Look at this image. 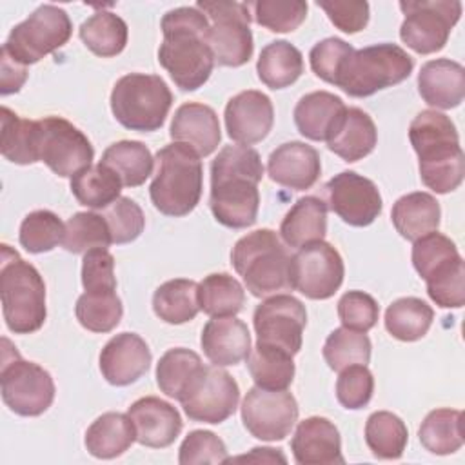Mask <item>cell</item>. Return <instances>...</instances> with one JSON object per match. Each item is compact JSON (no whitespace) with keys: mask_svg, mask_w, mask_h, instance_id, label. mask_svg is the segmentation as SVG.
<instances>
[{"mask_svg":"<svg viewBox=\"0 0 465 465\" xmlns=\"http://www.w3.org/2000/svg\"><path fill=\"white\" fill-rule=\"evenodd\" d=\"M171 104L173 93L158 74H124L111 91V111L116 122L131 131H158L169 114Z\"/></svg>","mask_w":465,"mask_h":465,"instance_id":"cell-8","label":"cell"},{"mask_svg":"<svg viewBox=\"0 0 465 465\" xmlns=\"http://www.w3.org/2000/svg\"><path fill=\"white\" fill-rule=\"evenodd\" d=\"M124 183L120 176L102 162L89 165L71 178V193L78 203L91 209H105L120 198Z\"/></svg>","mask_w":465,"mask_h":465,"instance_id":"cell-38","label":"cell"},{"mask_svg":"<svg viewBox=\"0 0 465 465\" xmlns=\"http://www.w3.org/2000/svg\"><path fill=\"white\" fill-rule=\"evenodd\" d=\"M158 62L182 91L200 89L211 76L214 56L207 44L209 20L196 7H176L162 18Z\"/></svg>","mask_w":465,"mask_h":465,"instance_id":"cell-2","label":"cell"},{"mask_svg":"<svg viewBox=\"0 0 465 465\" xmlns=\"http://www.w3.org/2000/svg\"><path fill=\"white\" fill-rule=\"evenodd\" d=\"M409 140L418 154L420 178L425 187L447 194L461 185L465 154L456 125L447 114L436 109L418 113L411 122Z\"/></svg>","mask_w":465,"mask_h":465,"instance_id":"cell-3","label":"cell"},{"mask_svg":"<svg viewBox=\"0 0 465 465\" xmlns=\"http://www.w3.org/2000/svg\"><path fill=\"white\" fill-rule=\"evenodd\" d=\"M225 443L211 430H191L180 445L178 461L182 465L223 463L227 461Z\"/></svg>","mask_w":465,"mask_h":465,"instance_id":"cell-55","label":"cell"},{"mask_svg":"<svg viewBox=\"0 0 465 465\" xmlns=\"http://www.w3.org/2000/svg\"><path fill=\"white\" fill-rule=\"evenodd\" d=\"M247 369L256 387L267 391H283L294 380L292 356L274 345L258 343L247 356Z\"/></svg>","mask_w":465,"mask_h":465,"instance_id":"cell-35","label":"cell"},{"mask_svg":"<svg viewBox=\"0 0 465 465\" xmlns=\"http://www.w3.org/2000/svg\"><path fill=\"white\" fill-rule=\"evenodd\" d=\"M378 316L376 300L363 291H349L338 302V318L347 329L367 332L376 325Z\"/></svg>","mask_w":465,"mask_h":465,"instance_id":"cell-54","label":"cell"},{"mask_svg":"<svg viewBox=\"0 0 465 465\" xmlns=\"http://www.w3.org/2000/svg\"><path fill=\"white\" fill-rule=\"evenodd\" d=\"M225 129L231 140L242 145L262 142L272 129L274 109L267 94L247 89L234 94L225 105Z\"/></svg>","mask_w":465,"mask_h":465,"instance_id":"cell-19","label":"cell"},{"mask_svg":"<svg viewBox=\"0 0 465 465\" xmlns=\"http://www.w3.org/2000/svg\"><path fill=\"white\" fill-rule=\"evenodd\" d=\"M136 441L134 423L129 414L104 412L85 430V449L98 460L122 456Z\"/></svg>","mask_w":465,"mask_h":465,"instance_id":"cell-29","label":"cell"},{"mask_svg":"<svg viewBox=\"0 0 465 465\" xmlns=\"http://www.w3.org/2000/svg\"><path fill=\"white\" fill-rule=\"evenodd\" d=\"M200 345L213 365H238L251 352V334L242 320L216 316L203 325Z\"/></svg>","mask_w":465,"mask_h":465,"instance_id":"cell-24","label":"cell"},{"mask_svg":"<svg viewBox=\"0 0 465 465\" xmlns=\"http://www.w3.org/2000/svg\"><path fill=\"white\" fill-rule=\"evenodd\" d=\"M64 234H65V223L58 218V214L47 209H38L29 213L22 220L18 240L25 251L33 254H40V252H49L58 243H62Z\"/></svg>","mask_w":465,"mask_h":465,"instance_id":"cell-48","label":"cell"},{"mask_svg":"<svg viewBox=\"0 0 465 465\" xmlns=\"http://www.w3.org/2000/svg\"><path fill=\"white\" fill-rule=\"evenodd\" d=\"M94 149L89 138L69 120L45 116L38 120V160L54 174L73 178L93 165Z\"/></svg>","mask_w":465,"mask_h":465,"instance_id":"cell-13","label":"cell"},{"mask_svg":"<svg viewBox=\"0 0 465 465\" xmlns=\"http://www.w3.org/2000/svg\"><path fill=\"white\" fill-rule=\"evenodd\" d=\"M113 243L105 218L98 213H76L65 222L62 247L73 254L107 249Z\"/></svg>","mask_w":465,"mask_h":465,"instance_id":"cell-47","label":"cell"},{"mask_svg":"<svg viewBox=\"0 0 465 465\" xmlns=\"http://www.w3.org/2000/svg\"><path fill=\"white\" fill-rule=\"evenodd\" d=\"M102 216L105 218L111 231V240L116 245L134 242L145 227L142 207L127 196H120L109 207L102 209Z\"/></svg>","mask_w":465,"mask_h":465,"instance_id":"cell-50","label":"cell"},{"mask_svg":"<svg viewBox=\"0 0 465 465\" xmlns=\"http://www.w3.org/2000/svg\"><path fill=\"white\" fill-rule=\"evenodd\" d=\"M0 296L5 325L15 334L36 332L47 316L45 283L40 272L2 243Z\"/></svg>","mask_w":465,"mask_h":465,"instance_id":"cell-5","label":"cell"},{"mask_svg":"<svg viewBox=\"0 0 465 465\" xmlns=\"http://www.w3.org/2000/svg\"><path fill=\"white\" fill-rule=\"evenodd\" d=\"M127 414L134 423L136 441L151 449L169 447L178 438L183 427L176 407L156 396H145L136 400L127 409Z\"/></svg>","mask_w":465,"mask_h":465,"instance_id":"cell-22","label":"cell"},{"mask_svg":"<svg viewBox=\"0 0 465 465\" xmlns=\"http://www.w3.org/2000/svg\"><path fill=\"white\" fill-rule=\"evenodd\" d=\"M245 4L251 18L272 33L294 31L307 16V2L303 0H254Z\"/></svg>","mask_w":465,"mask_h":465,"instance_id":"cell-49","label":"cell"},{"mask_svg":"<svg viewBox=\"0 0 465 465\" xmlns=\"http://www.w3.org/2000/svg\"><path fill=\"white\" fill-rule=\"evenodd\" d=\"M252 325L258 343L280 347L294 356L302 349L307 311L298 298L274 294L256 307Z\"/></svg>","mask_w":465,"mask_h":465,"instance_id":"cell-17","label":"cell"},{"mask_svg":"<svg viewBox=\"0 0 465 465\" xmlns=\"http://www.w3.org/2000/svg\"><path fill=\"white\" fill-rule=\"evenodd\" d=\"M82 285L85 291H116L114 258L107 249L84 252Z\"/></svg>","mask_w":465,"mask_h":465,"instance_id":"cell-56","label":"cell"},{"mask_svg":"<svg viewBox=\"0 0 465 465\" xmlns=\"http://www.w3.org/2000/svg\"><path fill=\"white\" fill-rule=\"evenodd\" d=\"M231 263L256 298L291 289V254L271 229H256L242 236L231 251Z\"/></svg>","mask_w":465,"mask_h":465,"instance_id":"cell-6","label":"cell"},{"mask_svg":"<svg viewBox=\"0 0 465 465\" xmlns=\"http://www.w3.org/2000/svg\"><path fill=\"white\" fill-rule=\"evenodd\" d=\"M376 143V125L372 118L360 107H347L336 129L327 140V147L349 163L371 154Z\"/></svg>","mask_w":465,"mask_h":465,"instance_id":"cell-28","label":"cell"},{"mask_svg":"<svg viewBox=\"0 0 465 465\" xmlns=\"http://www.w3.org/2000/svg\"><path fill=\"white\" fill-rule=\"evenodd\" d=\"M343 274L340 252L323 240L305 243L291 256V289L311 300L331 298L341 287Z\"/></svg>","mask_w":465,"mask_h":465,"instance_id":"cell-15","label":"cell"},{"mask_svg":"<svg viewBox=\"0 0 465 465\" xmlns=\"http://www.w3.org/2000/svg\"><path fill=\"white\" fill-rule=\"evenodd\" d=\"M202 367V358L194 351L185 347L169 349L156 365V383L165 396L180 400Z\"/></svg>","mask_w":465,"mask_h":465,"instance_id":"cell-43","label":"cell"},{"mask_svg":"<svg viewBox=\"0 0 465 465\" xmlns=\"http://www.w3.org/2000/svg\"><path fill=\"white\" fill-rule=\"evenodd\" d=\"M154 314L171 325H182L196 318L198 305V283L187 278H174L162 283L153 294Z\"/></svg>","mask_w":465,"mask_h":465,"instance_id":"cell-34","label":"cell"},{"mask_svg":"<svg viewBox=\"0 0 465 465\" xmlns=\"http://www.w3.org/2000/svg\"><path fill=\"white\" fill-rule=\"evenodd\" d=\"M27 80V67L15 62L4 49L0 51V94L18 93Z\"/></svg>","mask_w":465,"mask_h":465,"instance_id":"cell-58","label":"cell"},{"mask_svg":"<svg viewBox=\"0 0 465 465\" xmlns=\"http://www.w3.org/2000/svg\"><path fill=\"white\" fill-rule=\"evenodd\" d=\"M322 173L318 151L303 142H285L278 145L267 160V174L278 185L305 191L311 189Z\"/></svg>","mask_w":465,"mask_h":465,"instance_id":"cell-21","label":"cell"},{"mask_svg":"<svg viewBox=\"0 0 465 465\" xmlns=\"http://www.w3.org/2000/svg\"><path fill=\"white\" fill-rule=\"evenodd\" d=\"M294 461L300 465L343 463L341 438L336 425L323 416H311L298 423L291 440Z\"/></svg>","mask_w":465,"mask_h":465,"instance_id":"cell-23","label":"cell"},{"mask_svg":"<svg viewBox=\"0 0 465 465\" xmlns=\"http://www.w3.org/2000/svg\"><path fill=\"white\" fill-rule=\"evenodd\" d=\"M354 53L352 45L347 44L341 38L331 36L322 42H318L311 53H309V62L312 73L322 78L327 84L336 85V80L340 76V71L343 69L347 58Z\"/></svg>","mask_w":465,"mask_h":465,"instance_id":"cell-52","label":"cell"},{"mask_svg":"<svg viewBox=\"0 0 465 465\" xmlns=\"http://www.w3.org/2000/svg\"><path fill=\"white\" fill-rule=\"evenodd\" d=\"M418 436L429 452L438 456L454 454L465 441L461 411L447 407L430 411L421 421Z\"/></svg>","mask_w":465,"mask_h":465,"instance_id":"cell-37","label":"cell"},{"mask_svg":"<svg viewBox=\"0 0 465 465\" xmlns=\"http://www.w3.org/2000/svg\"><path fill=\"white\" fill-rule=\"evenodd\" d=\"M256 73L269 89L292 85L303 73V56L298 47L287 40L267 44L256 62Z\"/></svg>","mask_w":465,"mask_h":465,"instance_id":"cell-32","label":"cell"},{"mask_svg":"<svg viewBox=\"0 0 465 465\" xmlns=\"http://www.w3.org/2000/svg\"><path fill=\"white\" fill-rule=\"evenodd\" d=\"M242 421L258 440H283L298 421L296 398L287 389L267 391L254 385L242 401Z\"/></svg>","mask_w":465,"mask_h":465,"instance_id":"cell-16","label":"cell"},{"mask_svg":"<svg viewBox=\"0 0 465 465\" xmlns=\"http://www.w3.org/2000/svg\"><path fill=\"white\" fill-rule=\"evenodd\" d=\"M347 105L329 91H312L303 94L294 107V124L302 136L312 142H327Z\"/></svg>","mask_w":465,"mask_h":465,"instance_id":"cell-27","label":"cell"},{"mask_svg":"<svg viewBox=\"0 0 465 465\" xmlns=\"http://www.w3.org/2000/svg\"><path fill=\"white\" fill-rule=\"evenodd\" d=\"M156 173L149 185L153 205L165 216H185L200 202L203 167L198 153L173 142L156 153Z\"/></svg>","mask_w":465,"mask_h":465,"instance_id":"cell-4","label":"cell"},{"mask_svg":"<svg viewBox=\"0 0 465 465\" xmlns=\"http://www.w3.org/2000/svg\"><path fill=\"white\" fill-rule=\"evenodd\" d=\"M316 4L343 33L354 35L369 24V4L363 0H318Z\"/></svg>","mask_w":465,"mask_h":465,"instance_id":"cell-57","label":"cell"},{"mask_svg":"<svg viewBox=\"0 0 465 465\" xmlns=\"http://www.w3.org/2000/svg\"><path fill=\"white\" fill-rule=\"evenodd\" d=\"M100 162L120 176L124 187L142 185L153 174L154 167V158L149 147L138 140H122L111 143L104 151Z\"/></svg>","mask_w":465,"mask_h":465,"instance_id":"cell-36","label":"cell"},{"mask_svg":"<svg viewBox=\"0 0 465 465\" xmlns=\"http://www.w3.org/2000/svg\"><path fill=\"white\" fill-rule=\"evenodd\" d=\"M78 35L85 47L102 58L120 54L127 44V24L111 11H98L82 22Z\"/></svg>","mask_w":465,"mask_h":465,"instance_id":"cell-39","label":"cell"},{"mask_svg":"<svg viewBox=\"0 0 465 465\" xmlns=\"http://www.w3.org/2000/svg\"><path fill=\"white\" fill-rule=\"evenodd\" d=\"M409 441L403 420L389 411L372 412L365 423V443L380 460L401 458Z\"/></svg>","mask_w":465,"mask_h":465,"instance_id":"cell-42","label":"cell"},{"mask_svg":"<svg viewBox=\"0 0 465 465\" xmlns=\"http://www.w3.org/2000/svg\"><path fill=\"white\" fill-rule=\"evenodd\" d=\"M325 191L331 211L352 227H367L381 213L383 202L376 183L354 171L334 174Z\"/></svg>","mask_w":465,"mask_h":465,"instance_id":"cell-18","label":"cell"},{"mask_svg":"<svg viewBox=\"0 0 465 465\" xmlns=\"http://www.w3.org/2000/svg\"><path fill=\"white\" fill-rule=\"evenodd\" d=\"M371 349L372 345L365 332L338 327L327 336L322 354L327 365L340 372L349 365H367L371 361Z\"/></svg>","mask_w":465,"mask_h":465,"instance_id":"cell-45","label":"cell"},{"mask_svg":"<svg viewBox=\"0 0 465 465\" xmlns=\"http://www.w3.org/2000/svg\"><path fill=\"white\" fill-rule=\"evenodd\" d=\"M245 291L242 283L227 272H213L198 283L200 311L216 316H234L243 309Z\"/></svg>","mask_w":465,"mask_h":465,"instance_id":"cell-41","label":"cell"},{"mask_svg":"<svg viewBox=\"0 0 465 465\" xmlns=\"http://www.w3.org/2000/svg\"><path fill=\"white\" fill-rule=\"evenodd\" d=\"M280 234L289 247L323 240L327 234V203L318 196L300 198L283 216Z\"/></svg>","mask_w":465,"mask_h":465,"instance_id":"cell-31","label":"cell"},{"mask_svg":"<svg viewBox=\"0 0 465 465\" xmlns=\"http://www.w3.org/2000/svg\"><path fill=\"white\" fill-rule=\"evenodd\" d=\"M194 7L211 20L207 44L214 62L225 67L247 64L254 51L247 4L234 0H200Z\"/></svg>","mask_w":465,"mask_h":465,"instance_id":"cell-10","label":"cell"},{"mask_svg":"<svg viewBox=\"0 0 465 465\" xmlns=\"http://www.w3.org/2000/svg\"><path fill=\"white\" fill-rule=\"evenodd\" d=\"M238 400L240 387L236 380L218 365H203L178 401L189 420L222 423L234 414Z\"/></svg>","mask_w":465,"mask_h":465,"instance_id":"cell-14","label":"cell"},{"mask_svg":"<svg viewBox=\"0 0 465 465\" xmlns=\"http://www.w3.org/2000/svg\"><path fill=\"white\" fill-rule=\"evenodd\" d=\"M0 151L2 156L18 165L38 160V120H24L9 107L0 109Z\"/></svg>","mask_w":465,"mask_h":465,"instance_id":"cell-33","label":"cell"},{"mask_svg":"<svg viewBox=\"0 0 465 465\" xmlns=\"http://www.w3.org/2000/svg\"><path fill=\"white\" fill-rule=\"evenodd\" d=\"M400 9L405 15L400 38L420 54L441 51L461 16V2L458 0L400 2Z\"/></svg>","mask_w":465,"mask_h":465,"instance_id":"cell-12","label":"cell"},{"mask_svg":"<svg viewBox=\"0 0 465 465\" xmlns=\"http://www.w3.org/2000/svg\"><path fill=\"white\" fill-rule=\"evenodd\" d=\"M434 320L432 307L414 296L398 298L385 311V329L400 341H416L423 338Z\"/></svg>","mask_w":465,"mask_h":465,"instance_id":"cell-40","label":"cell"},{"mask_svg":"<svg viewBox=\"0 0 465 465\" xmlns=\"http://www.w3.org/2000/svg\"><path fill=\"white\" fill-rule=\"evenodd\" d=\"M169 136L193 147L198 156H209L222 140L218 114L213 107L198 102L182 104L173 116Z\"/></svg>","mask_w":465,"mask_h":465,"instance_id":"cell-25","label":"cell"},{"mask_svg":"<svg viewBox=\"0 0 465 465\" xmlns=\"http://www.w3.org/2000/svg\"><path fill=\"white\" fill-rule=\"evenodd\" d=\"M372 392L374 378L367 365L356 363L340 371V376L336 380V398L345 409H363L371 401Z\"/></svg>","mask_w":465,"mask_h":465,"instance_id":"cell-51","label":"cell"},{"mask_svg":"<svg viewBox=\"0 0 465 465\" xmlns=\"http://www.w3.org/2000/svg\"><path fill=\"white\" fill-rule=\"evenodd\" d=\"M0 387L4 403L18 416H40L54 400L51 374L35 361L24 360L7 338L2 340Z\"/></svg>","mask_w":465,"mask_h":465,"instance_id":"cell-9","label":"cell"},{"mask_svg":"<svg viewBox=\"0 0 465 465\" xmlns=\"http://www.w3.org/2000/svg\"><path fill=\"white\" fill-rule=\"evenodd\" d=\"M441 209L438 200L423 191L409 193L396 200L391 211V220L396 231L405 240H418L429 232L438 231Z\"/></svg>","mask_w":465,"mask_h":465,"instance_id":"cell-30","label":"cell"},{"mask_svg":"<svg viewBox=\"0 0 465 465\" xmlns=\"http://www.w3.org/2000/svg\"><path fill=\"white\" fill-rule=\"evenodd\" d=\"M458 256H460V252H458L456 243L450 238H447L445 234L436 232V231L414 240V245H412V265L423 280L440 263L458 258Z\"/></svg>","mask_w":465,"mask_h":465,"instance_id":"cell-53","label":"cell"},{"mask_svg":"<svg viewBox=\"0 0 465 465\" xmlns=\"http://www.w3.org/2000/svg\"><path fill=\"white\" fill-rule=\"evenodd\" d=\"M71 33L73 24L69 15L58 5L44 4L11 29L2 49L15 62L27 67L64 47Z\"/></svg>","mask_w":465,"mask_h":465,"instance_id":"cell-11","label":"cell"},{"mask_svg":"<svg viewBox=\"0 0 465 465\" xmlns=\"http://www.w3.org/2000/svg\"><path fill=\"white\" fill-rule=\"evenodd\" d=\"M74 314L84 329L109 332L120 323L124 305L116 291H85L76 300Z\"/></svg>","mask_w":465,"mask_h":465,"instance_id":"cell-44","label":"cell"},{"mask_svg":"<svg viewBox=\"0 0 465 465\" xmlns=\"http://www.w3.org/2000/svg\"><path fill=\"white\" fill-rule=\"evenodd\" d=\"M418 91L434 109H454L465 96V69L449 58L429 60L418 73Z\"/></svg>","mask_w":465,"mask_h":465,"instance_id":"cell-26","label":"cell"},{"mask_svg":"<svg viewBox=\"0 0 465 465\" xmlns=\"http://www.w3.org/2000/svg\"><path fill=\"white\" fill-rule=\"evenodd\" d=\"M151 351L136 332L113 336L100 352V372L107 383L125 387L140 380L151 365Z\"/></svg>","mask_w":465,"mask_h":465,"instance_id":"cell-20","label":"cell"},{"mask_svg":"<svg viewBox=\"0 0 465 465\" xmlns=\"http://www.w3.org/2000/svg\"><path fill=\"white\" fill-rule=\"evenodd\" d=\"M429 298L441 309H460L465 303V265L463 258L440 263L425 278Z\"/></svg>","mask_w":465,"mask_h":465,"instance_id":"cell-46","label":"cell"},{"mask_svg":"<svg viewBox=\"0 0 465 465\" xmlns=\"http://www.w3.org/2000/svg\"><path fill=\"white\" fill-rule=\"evenodd\" d=\"M263 178L260 153L249 145H225L211 163L209 207L218 223L245 229L256 222L258 183Z\"/></svg>","mask_w":465,"mask_h":465,"instance_id":"cell-1","label":"cell"},{"mask_svg":"<svg viewBox=\"0 0 465 465\" xmlns=\"http://www.w3.org/2000/svg\"><path fill=\"white\" fill-rule=\"evenodd\" d=\"M267 461V463H272V461H282L285 463L287 458L282 454L280 449H271V447H254L249 454L245 456H238V458H227V461Z\"/></svg>","mask_w":465,"mask_h":465,"instance_id":"cell-59","label":"cell"},{"mask_svg":"<svg viewBox=\"0 0 465 465\" xmlns=\"http://www.w3.org/2000/svg\"><path fill=\"white\" fill-rule=\"evenodd\" d=\"M414 69L412 56L396 44H374L354 51L340 76L336 87L354 98L371 96L381 89L401 84Z\"/></svg>","mask_w":465,"mask_h":465,"instance_id":"cell-7","label":"cell"}]
</instances>
